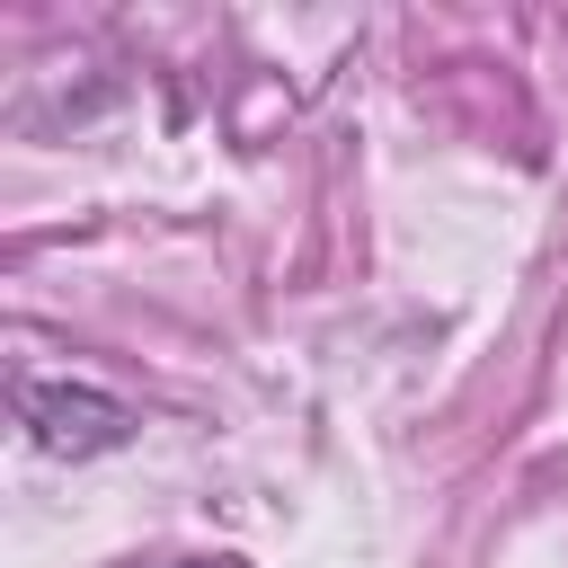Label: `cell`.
Segmentation results:
<instances>
[{
    "label": "cell",
    "instance_id": "obj_1",
    "mask_svg": "<svg viewBox=\"0 0 568 568\" xmlns=\"http://www.w3.org/2000/svg\"><path fill=\"white\" fill-rule=\"evenodd\" d=\"M18 426L53 462H98V453H124L142 435V417L98 382H18Z\"/></svg>",
    "mask_w": 568,
    "mask_h": 568
}]
</instances>
